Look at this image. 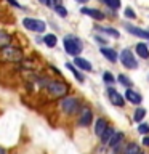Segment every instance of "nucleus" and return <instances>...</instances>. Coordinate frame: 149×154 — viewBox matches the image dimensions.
I'll list each match as a JSON object with an SVG mask.
<instances>
[{
	"mask_svg": "<svg viewBox=\"0 0 149 154\" xmlns=\"http://www.w3.org/2000/svg\"><path fill=\"white\" fill-rule=\"evenodd\" d=\"M62 47H64V51L69 56H80L82 50H84V42L74 34H67L62 38Z\"/></svg>",
	"mask_w": 149,
	"mask_h": 154,
	"instance_id": "nucleus-1",
	"label": "nucleus"
},
{
	"mask_svg": "<svg viewBox=\"0 0 149 154\" xmlns=\"http://www.w3.org/2000/svg\"><path fill=\"white\" fill-rule=\"evenodd\" d=\"M135 50H136V55L139 58H143V60H147L149 58V48L146 43H138L136 47H135Z\"/></svg>",
	"mask_w": 149,
	"mask_h": 154,
	"instance_id": "nucleus-17",
	"label": "nucleus"
},
{
	"mask_svg": "<svg viewBox=\"0 0 149 154\" xmlns=\"http://www.w3.org/2000/svg\"><path fill=\"white\" fill-rule=\"evenodd\" d=\"M75 2H77V3H87L88 0H75Z\"/></svg>",
	"mask_w": 149,
	"mask_h": 154,
	"instance_id": "nucleus-35",
	"label": "nucleus"
},
{
	"mask_svg": "<svg viewBox=\"0 0 149 154\" xmlns=\"http://www.w3.org/2000/svg\"><path fill=\"white\" fill-rule=\"evenodd\" d=\"M103 80L106 82V84H109V85H111V84H114V80H115V79H114V75L111 74L109 71H104V72H103Z\"/></svg>",
	"mask_w": 149,
	"mask_h": 154,
	"instance_id": "nucleus-27",
	"label": "nucleus"
},
{
	"mask_svg": "<svg viewBox=\"0 0 149 154\" xmlns=\"http://www.w3.org/2000/svg\"><path fill=\"white\" fill-rule=\"evenodd\" d=\"M93 120V112H91L90 108H80L79 111V125L82 127H88Z\"/></svg>",
	"mask_w": 149,
	"mask_h": 154,
	"instance_id": "nucleus-7",
	"label": "nucleus"
},
{
	"mask_svg": "<svg viewBox=\"0 0 149 154\" xmlns=\"http://www.w3.org/2000/svg\"><path fill=\"white\" fill-rule=\"evenodd\" d=\"M103 2L106 3V7L111 8V10H119L120 8V0H103Z\"/></svg>",
	"mask_w": 149,
	"mask_h": 154,
	"instance_id": "nucleus-24",
	"label": "nucleus"
},
{
	"mask_svg": "<svg viewBox=\"0 0 149 154\" xmlns=\"http://www.w3.org/2000/svg\"><path fill=\"white\" fill-rule=\"evenodd\" d=\"M95 40L98 42V43H101L103 47H106V43H108V40H106L104 37H101V35H95Z\"/></svg>",
	"mask_w": 149,
	"mask_h": 154,
	"instance_id": "nucleus-31",
	"label": "nucleus"
},
{
	"mask_svg": "<svg viewBox=\"0 0 149 154\" xmlns=\"http://www.w3.org/2000/svg\"><path fill=\"white\" fill-rule=\"evenodd\" d=\"M112 135H114V128H112V127H109V125H108V128H106L104 132L101 133V137H99V138H101V141H103L104 144H108L109 138L112 137Z\"/></svg>",
	"mask_w": 149,
	"mask_h": 154,
	"instance_id": "nucleus-23",
	"label": "nucleus"
},
{
	"mask_svg": "<svg viewBox=\"0 0 149 154\" xmlns=\"http://www.w3.org/2000/svg\"><path fill=\"white\" fill-rule=\"evenodd\" d=\"M125 29H127V32H130L132 35H136L139 38H146V40H149V31H144V29H139L136 26H132V24H127L125 26Z\"/></svg>",
	"mask_w": 149,
	"mask_h": 154,
	"instance_id": "nucleus-12",
	"label": "nucleus"
},
{
	"mask_svg": "<svg viewBox=\"0 0 149 154\" xmlns=\"http://www.w3.org/2000/svg\"><path fill=\"white\" fill-rule=\"evenodd\" d=\"M51 7H53L55 13H56L59 18H66V16H67V8L64 7V5H62V2H59V3H53Z\"/></svg>",
	"mask_w": 149,
	"mask_h": 154,
	"instance_id": "nucleus-19",
	"label": "nucleus"
},
{
	"mask_svg": "<svg viewBox=\"0 0 149 154\" xmlns=\"http://www.w3.org/2000/svg\"><path fill=\"white\" fill-rule=\"evenodd\" d=\"M125 16H127V18H132V19H135V18H136V14H135V11H133V10L130 8V7H127V8H125Z\"/></svg>",
	"mask_w": 149,
	"mask_h": 154,
	"instance_id": "nucleus-30",
	"label": "nucleus"
},
{
	"mask_svg": "<svg viewBox=\"0 0 149 154\" xmlns=\"http://www.w3.org/2000/svg\"><path fill=\"white\" fill-rule=\"evenodd\" d=\"M0 154H8V151H7L3 146H0Z\"/></svg>",
	"mask_w": 149,
	"mask_h": 154,
	"instance_id": "nucleus-34",
	"label": "nucleus"
},
{
	"mask_svg": "<svg viewBox=\"0 0 149 154\" xmlns=\"http://www.w3.org/2000/svg\"><path fill=\"white\" fill-rule=\"evenodd\" d=\"M117 80H119V84H122V85L125 87V88H130V87H132V80H130L125 74H120V75L117 77Z\"/></svg>",
	"mask_w": 149,
	"mask_h": 154,
	"instance_id": "nucleus-25",
	"label": "nucleus"
},
{
	"mask_svg": "<svg viewBox=\"0 0 149 154\" xmlns=\"http://www.w3.org/2000/svg\"><path fill=\"white\" fill-rule=\"evenodd\" d=\"M59 108L62 109V112L67 116H74L80 111V101L75 96H62L59 101Z\"/></svg>",
	"mask_w": 149,
	"mask_h": 154,
	"instance_id": "nucleus-3",
	"label": "nucleus"
},
{
	"mask_svg": "<svg viewBox=\"0 0 149 154\" xmlns=\"http://www.w3.org/2000/svg\"><path fill=\"white\" fill-rule=\"evenodd\" d=\"M120 63L127 67V69H136L138 67V63H136V58L133 56V51L128 50V48H125V50L120 51Z\"/></svg>",
	"mask_w": 149,
	"mask_h": 154,
	"instance_id": "nucleus-6",
	"label": "nucleus"
},
{
	"mask_svg": "<svg viewBox=\"0 0 149 154\" xmlns=\"http://www.w3.org/2000/svg\"><path fill=\"white\" fill-rule=\"evenodd\" d=\"M40 84L45 87V90L53 98H62L69 91V85L64 84L62 80H40Z\"/></svg>",
	"mask_w": 149,
	"mask_h": 154,
	"instance_id": "nucleus-2",
	"label": "nucleus"
},
{
	"mask_svg": "<svg viewBox=\"0 0 149 154\" xmlns=\"http://www.w3.org/2000/svg\"><path fill=\"white\" fill-rule=\"evenodd\" d=\"M10 43H11V35H10L8 32H5V31L0 29V48L7 47V45H10Z\"/></svg>",
	"mask_w": 149,
	"mask_h": 154,
	"instance_id": "nucleus-22",
	"label": "nucleus"
},
{
	"mask_svg": "<svg viewBox=\"0 0 149 154\" xmlns=\"http://www.w3.org/2000/svg\"><path fill=\"white\" fill-rule=\"evenodd\" d=\"M42 42L45 43L48 48H55V47H56V43H58V38H56L55 34H43Z\"/></svg>",
	"mask_w": 149,
	"mask_h": 154,
	"instance_id": "nucleus-15",
	"label": "nucleus"
},
{
	"mask_svg": "<svg viewBox=\"0 0 149 154\" xmlns=\"http://www.w3.org/2000/svg\"><path fill=\"white\" fill-rule=\"evenodd\" d=\"M106 128H108V122H106L104 119H98L95 122V133L98 135V137H101V133H103Z\"/></svg>",
	"mask_w": 149,
	"mask_h": 154,
	"instance_id": "nucleus-20",
	"label": "nucleus"
},
{
	"mask_svg": "<svg viewBox=\"0 0 149 154\" xmlns=\"http://www.w3.org/2000/svg\"><path fill=\"white\" fill-rule=\"evenodd\" d=\"M80 13H82V14H85V16H90V18H93L95 21H103V19L106 18V16H104V13L101 11V10H98V8L82 7V8H80Z\"/></svg>",
	"mask_w": 149,
	"mask_h": 154,
	"instance_id": "nucleus-8",
	"label": "nucleus"
},
{
	"mask_svg": "<svg viewBox=\"0 0 149 154\" xmlns=\"http://www.w3.org/2000/svg\"><path fill=\"white\" fill-rule=\"evenodd\" d=\"M21 24L27 31L31 32H35V34H43L47 31V23L43 19H38V18H31V16H26L21 19Z\"/></svg>",
	"mask_w": 149,
	"mask_h": 154,
	"instance_id": "nucleus-4",
	"label": "nucleus"
},
{
	"mask_svg": "<svg viewBox=\"0 0 149 154\" xmlns=\"http://www.w3.org/2000/svg\"><path fill=\"white\" fill-rule=\"evenodd\" d=\"M38 3L45 5V7H51V0H37Z\"/></svg>",
	"mask_w": 149,
	"mask_h": 154,
	"instance_id": "nucleus-32",
	"label": "nucleus"
},
{
	"mask_svg": "<svg viewBox=\"0 0 149 154\" xmlns=\"http://www.w3.org/2000/svg\"><path fill=\"white\" fill-rule=\"evenodd\" d=\"M143 144H144V146H149V137H144L143 138Z\"/></svg>",
	"mask_w": 149,
	"mask_h": 154,
	"instance_id": "nucleus-33",
	"label": "nucleus"
},
{
	"mask_svg": "<svg viewBox=\"0 0 149 154\" xmlns=\"http://www.w3.org/2000/svg\"><path fill=\"white\" fill-rule=\"evenodd\" d=\"M144 116H146V111H144L143 108H138L136 111H135L133 119L136 120V122H139V120H143V119H144Z\"/></svg>",
	"mask_w": 149,
	"mask_h": 154,
	"instance_id": "nucleus-26",
	"label": "nucleus"
},
{
	"mask_svg": "<svg viewBox=\"0 0 149 154\" xmlns=\"http://www.w3.org/2000/svg\"><path fill=\"white\" fill-rule=\"evenodd\" d=\"M66 67H67V69H69V71L72 72V74H74V77H75V79L79 80V82H82V84L85 82V77H84V74H82V72H80L79 69H77V67H75L74 64H72V63L67 61V63H66Z\"/></svg>",
	"mask_w": 149,
	"mask_h": 154,
	"instance_id": "nucleus-18",
	"label": "nucleus"
},
{
	"mask_svg": "<svg viewBox=\"0 0 149 154\" xmlns=\"http://www.w3.org/2000/svg\"><path fill=\"white\" fill-rule=\"evenodd\" d=\"M7 3H10V5H11V7L18 8V10H24V7H23V5L18 2V0H7Z\"/></svg>",
	"mask_w": 149,
	"mask_h": 154,
	"instance_id": "nucleus-29",
	"label": "nucleus"
},
{
	"mask_svg": "<svg viewBox=\"0 0 149 154\" xmlns=\"http://www.w3.org/2000/svg\"><path fill=\"white\" fill-rule=\"evenodd\" d=\"M125 98H127L128 103H132V104H139L143 101V96L138 93V91H135L132 88H127L125 90Z\"/></svg>",
	"mask_w": 149,
	"mask_h": 154,
	"instance_id": "nucleus-14",
	"label": "nucleus"
},
{
	"mask_svg": "<svg viewBox=\"0 0 149 154\" xmlns=\"http://www.w3.org/2000/svg\"><path fill=\"white\" fill-rule=\"evenodd\" d=\"M138 132L143 133V135L149 133V125H147V124H139V125H138Z\"/></svg>",
	"mask_w": 149,
	"mask_h": 154,
	"instance_id": "nucleus-28",
	"label": "nucleus"
},
{
	"mask_svg": "<svg viewBox=\"0 0 149 154\" xmlns=\"http://www.w3.org/2000/svg\"><path fill=\"white\" fill-rule=\"evenodd\" d=\"M123 137H125V135H123L122 132H114V135H112V137L109 138V141H108V144H109V146H111V148L114 149L115 152L119 151L120 144H122V141H123Z\"/></svg>",
	"mask_w": 149,
	"mask_h": 154,
	"instance_id": "nucleus-11",
	"label": "nucleus"
},
{
	"mask_svg": "<svg viewBox=\"0 0 149 154\" xmlns=\"http://www.w3.org/2000/svg\"><path fill=\"white\" fill-rule=\"evenodd\" d=\"M72 64H74L79 71H85V72L93 71V66H91V63H90L88 60H85V58H82V56H74V61H72Z\"/></svg>",
	"mask_w": 149,
	"mask_h": 154,
	"instance_id": "nucleus-9",
	"label": "nucleus"
},
{
	"mask_svg": "<svg viewBox=\"0 0 149 154\" xmlns=\"http://www.w3.org/2000/svg\"><path fill=\"white\" fill-rule=\"evenodd\" d=\"M96 31L103 32V34H106V35H111V37H114V38H119V37H120V32L117 31V29H114V27H104V26H96Z\"/></svg>",
	"mask_w": 149,
	"mask_h": 154,
	"instance_id": "nucleus-16",
	"label": "nucleus"
},
{
	"mask_svg": "<svg viewBox=\"0 0 149 154\" xmlns=\"http://www.w3.org/2000/svg\"><path fill=\"white\" fill-rule=\"evenodd\" d=\"M101 55H103L108 61H111V63H115L119 60V55H117V51L114 50V48H111V47H101Z\"/></svg>",
	"mask_w": 149,
	"mask_h": 154,
	"instance_id": "nucleus-13",
	"label": "nucleus"
},
{
	"mask_svg": "<svg viewBox=\"0 0 149 154\" xmlns=\"http://www.w3.org/2000/svg\"><path fill=\"white\" fill-rule=\"evenodd\" d=\"M123 154H143L136 143H128L123 149Z\"/></svg>",
	"mask_w": 149,
	"mask_h": 154,
	"instance_id": "nucleus-21",
	"label": "nucleus"
},
{
	"mask_svg": "<svg viewBox=\"0 0 149 154\" xmlns=\"http://www.w3.org/2000/svg\"><path fill=\"white\" fill-rule=\"evenodd\" d=\"M108 96H109L111 103H112L114 106H123V104H125L123 96L120 95L115 88H112V87H109V88H108Z\"/></svg>",
	"mask_w": 149,
	"mask_h": 154,
	"instance_id": "nucleus-10",
	"label": "nucleus"
},
{
	"mask_svg": "<svg viewBox=\"0 0 149 154\" xmlns=\"http://www.w3.org/2000/svg\"><path fill=\"white\" fill-rule=\"evenodd\" d=\"M0 55H2L7 61H11V63H19L23 60V51L21 48L18 47H13L11 43L7 47H2L0 48Z\"/></svg>",
	"mask_w": 149,
	"mask_h": 154,
	"instance_id": "nucleus-5",
	"label": "nucleus"
},
{
	"mask_svg": "<svg viewBox=\"0 0 149 154\" xmlns=\"http://www.w3.org/2000/svg\"><path fill=\"white\" fill-rule=\"evenodd\" d=\"M99 2H103V0H99Z\"/></svg>",
	"mask_w": 149,
	"mask_h": 154,
	"instance_id": "nucleus-36",
	"label": "nucleus"
}]
</instances>
